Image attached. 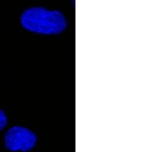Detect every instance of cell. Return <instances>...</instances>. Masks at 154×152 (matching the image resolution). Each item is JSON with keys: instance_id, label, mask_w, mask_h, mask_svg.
Wrapping results in <instances>:
<instances>
[{"instance_id": "cell-3", "label": "cell", "mask_w": 154, "mask_h": 152, "mask_svg": "<svg viewBox=\"0 0 154 152\" xmlns=\"http://www.w3.org/2000/svg\"><path fill=\"white\" fill-rule=\"evenodd\" d=\"M7 121V118L5 112L2 109H0V130L3 129L6 126Z\"/></svg>"}, {"instance_id": "cell-1", "label": "cell", "mask_w": 154, "mask_h": 152, "mask_svg": "<svg viewBox=\"0 0 154 152\" xmlns=\"http://www.w3.org/2000/svg\"><path fill=\"white\" fill-rule=\"evenodd\" d=\"M21 23L24 27L35 33L51 34L63 31L66 22L61 12L42 7H32L21 14Z\"/></svg>"}, {"instance_id": "cell-2", "label": "cell", "mask_w": 154, "mask_h": 152, "mask_svg": "<svg viewBox=\"0 0 154 152\" xmlns=\"http://www.w3.org/2000/svg\"><path fill=\"white\" fill-rule=\"evenodd\" d=\"M36 141L35 133L23 126L12 127L5 135V145L12 151L30 150L34 147Z\"/></svg>"}]
</instances>
